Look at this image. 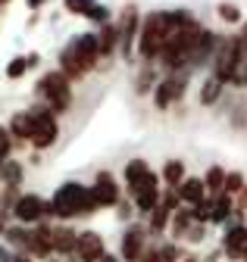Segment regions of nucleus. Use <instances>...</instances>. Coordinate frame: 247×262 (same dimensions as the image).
Instances as JSON below:
<instances>
[{
    "label": "nucleus",
    "mask_w": 247,
    "mask_h": 262,
    "mask_svg": "<svg viewBox=\"0 0 247 262\" xmlns=\"http://www.w3.org/2000/svg\"><path fill=\"white\" fill-rule=\"evenodd\" d=\"M50 203H53V215H59V219L91 215V212L97 209V200H94V193H91V187H85V184H78V181L63 184Z\"/></svg>",
    "instance_id": "obj_1"
},
{
    "label": "nucleus",
    "mask_w": 247,
    "mask_h": 262,
    "mask_svg": "<svg viewBox=\"0 0 247 262\" xmlns=\"http://www.w3.org/2000/svg\"><path fill=\"white\" fill-rule=\"evenodd\" d=\"M97 53H100L97 35H78L69 47H63V53H59V62H63V75L78 78V75H85L88 69H94Z\"/></svg>",
    "instance_id": "obj_2"
},
{
    "label": "nucleus",
    "mask_w": 247,
    "mask_h": 262,
    "mask_svg": "<svg viewBox=\"0 0 247 262\" xmlns=\"http://www.w3.org/2000/svg\"><path fill=\"white\" fill-rule=\"evenodd\" d=\"M172 35V19L169 13H150L144 22H141V38H138V47H141V56L150 59V56H160L166 41Z\"/></svg>",
    "instance_id": "obj_3"
},
{
    "label": "nucleus",
    "mask_w": 247,
    "mask_h": 262,
    "mask_svg": "<svg viewBox=\"0 0 247 262\" xmlns=\"http://www.w3.org/2000/svg\"><path fill=\"white\" fill-rule=\"evenodd\" d=\"M38 88H41L44 100H47V106H50L53 113L69 110V103H72V88H69V78H66L63 72H47V75L38 81Z\"/></svg>",
    "instance_id": "obj_4"
},
{
    "label": "nucleus",
    "mask_w": 247,
    "mask_h": 262,
    "mask_svg": "<svg viewBox=\"0 0 247 262\" xmlns=\"http://www.w3.org/2000/svg\"><path fill=\"white\" fill-rule=\"evenodd\" d=\"M241 56H244V44H241V38H229V41H222L219 53H216V78H219V81L235 78L238 66H241Z\"/></svg>",
    "instance_id": "obj_5"
},
{
    "label": "nucleus",
    "mask_w": 247,
    "mask_h": 262,
    "mask_svg": "<svg viewBox=\"0 0 247 262\" xmlns=\"http://www.w3.org/2000/svg\"><path fill=\"white\" fill-rule=\"evenodd\" d=\"M32 113V122H35V135H32V144L38 147V150H44V147H50L53 141H56V122H53V116H47V113H41V110H28Z\"/></svg>",
    "instance_id": "obj_6"
},
{
    "label": "nucleus",
    "mask_w": 247,
    "mask_h": 262,
    "mask_svg": "<svg viewBox=\"0 0 247 262\" xmlns=\"http://www.w3.org/2000/svg\"><path fill=\"white\" fill-rule=\"evenodd\" d=\"M44 212H47V203L41 200L38 193H25V196H19V200H16V206H13V215H16L22 225H28V222H38Z\"/></svg>",
    "instance_id": "obj_7"
},
{
    "label": "nucleus",
    "mask_w": 247,
    "mask_h": 262,
    "mask_svg": "<svg viewBox=\"0 0 247 262\" xmlns=\"http://www.w3.org/2000/svg\"><path fill=\"white\" fill-rule=\"evenodd\" d=\"M91 193H94L97 206H116V203H119V187H116V181H113L110 172H100V175H97Z\"/></svg>",
    "instance_id": "obj_8"
},
{
    "label": "nucleus",
    "mask_w": 247,
    "mask_h": 262,
    "mask_svg": "<svg viewBox=\"0 0 247 262\" xmlns=\"http://www.w3.org/2000/svg\"><path fill=\"white\" fill-rule=\"evenodd\" d=\"M78 259L81 262H100L107 253H104V241H100V234L97 231H85V234H78Z\"/></svg>",
    "instance_id": "obj_9"
},
{
    "label": "nucleus",
    "mask_w": 247,
    "mask_h": 262,
    "mask_svg": "<svg viewBox=\"0 0 247 262\" xmlns=\"http://www.w3.org/2000/svg\"><path fill=\"white\" fill-rule=\"evenodd\" d=\"M135 203H138V209L141 212H153V209H157L160 206V190H157V175H147L144 178V184L135 190Z\"/></svg>",
    "instance_id": "obj_10"
},
{
    "label": "nucleus",
    "mask_w": 247,
    "mask_h": 262,
    "mask_svg": "<svg viewBox=\"0 0 247 262\" xmlns=\"http://www.w3.org/2000/svg\"><path fill=\"white\" fill-rule=\"evenodd\" d=\"M181 91H184V78H166V81L157 88V97H153V100H157L160 110H169L178 97H181Z\"/></svg>",
    "instance_id": "obj_11"
},
{
    "label": "nucleus",
    "mask_w": 247,
    "mask_h": 262,
    "mask_svg": "<svg viewBox=\"0 0 247 262\" xmlns=\"http://www.w3.org/2000/svg\"><path fill=\"white\" fill-rule=\"evenodd\" d=\"M141 256H144V231L141 228H129V234L122 237V259L138 262Z\"/></svg>",
    "instance_id": "obj_12"
},
{
    "label": "nucleus",
    "mask_w": 247,
    "mask_h": 262,
    "mask_svg": "<svg viewBox=\"0 0 247 262\" xmlns=\"http://www.w3.org/2000/svg\"><path fill=\"white\" fill-rule=\"evenodd\" d=\"M135 28H138V10L129 7L126 16H122V25H119V41H122V53H132V41H135Z\"/></svg>",
    "instance_id": "obj_13"
},
{
    "label": "nucleus",
    "mask_w": 247,
    "mask_h": 262,
    "mask_svg": "<svg viewBox=\"0 0 247 262\" xmlns=\"http://www.w3.org/2000/svg\"><path fill=\"white\" fill-rule=\"evenodd\" d=\"M178 196H181L184 203H191V206H200L203 196H207V184L200 178H184L181 187H178Z\"/></svg>",
    "instance_id": "obj_14"
},
{
    "label": "nucleus",
    "mask_w": 247,
    "mask_h": 262,
    "mask_svg": "<svg viewBox=\"0 0 247 262\" xmlns=\"http://www.w3.org/2000/svg\"><path fill=\"white\" fill-rule=\"evenodd\" d=\"M28 250L35 256H50L53 253V228L41 225L38 231H32V241H28Z\"/></svg>",
    "instance_id": "obj_15"
},
{
    "label": "nucleus",
    "mask_w": 247,
    "mask_h": 262,
    "mask_svg": "<svg viewBox=\"0 0 247 262\" xmlns=\"http://www.w3.org/2000/svg\"><path fill=\"white\" fill-rule=\"evenodd\" d=\"M10 135L19 138V141H32L35 135V122H32V113H16L13 122H10Z\"/></svg>",
    "instance_id": "obj_16"
},
{
    "label": "nucleus",
    "mask_w": 247,
    "mask_h": 262,
    "mask_svg": "<svg viewBox=\"0 0 247 262\" xmlns=\"http://www.w3.org/2000/svg\"><path fill=\"white\" fill-rule=\"evenodd\" d=\"M247 250V225H238L225 234V253L229 256H244Z\"/></svg>",
    "instance_id": "obj_17"
},
{
    "label": "nucleus",
    "mask_w": 247,
    "mask_h": 262,
    "mask_svg": "<svg viewBox=\"0 0 247 262\" xmlns=\"http://www.w3.org/2000/svg\"><path fill=\"white\" fill-rule=\"evenodd\" d=\"M53 250L56 253H72L78 250V234L72 228H53Z\"/></svg>",
    "instance_id": "obj_18"
},
{
    "label": "nucleus",
    "mask_w": 247,
    "mask_h": 262,
    "mask_svg": "<svg viewBox=\"0 0 247 262\" xmlns=\"http://www.w3.org/2000/svg\"><path fill=\"white\" fill-rule=\"evenodd\" d=\"M147 175H150V169H147V162H141V159H132L129 166H126V181L132 184V190H138Z\"/></svg>",
    "instance_id": "obj_19"
},
{
    "label": "nucleus",
    "mask_w": 247,
    "mask_h": 262,
    "mask_svg": "<svg viewBox=\"0 0 247 262\" xmlns=\"http://www.w3.org/2000/svg\"><path fill=\"white\" fill-rule=\"evenodd\" d=\"M163 181H166L169 187H181V181H184V162L169 159L166 166H163Z\"/></svg>",
    "instance_id": "obj_20"
},
{
    "label": "nucleus",
    "mask_w": 247,
    "mask_h": 262,
    "mask_svg": "<svg viewBox=\"0 0 247 262\" xmlns=\"http://www.w3.org/2000/svg\"><path fill=\"white\" fill-rule=\"evenodd\" d=\"M225 172L219 169V166H213L210 172H207V178H203V184H207V190H213V193H222L225 190Z\"/></svg>",
    "instance_id": "obj_21"
},
{
    "label": "nucleus",
    "mask_w": 247,
    "mask_h": 262,
    "mask_svg": "<svg viewBox=\"0 0 247 262\" xmlns=\"http://www.w3.org/2000/svg\"><path fill=\"white\" fill-rule=\"evenodd\" d=\"M219 94H222V81H219V78H210V81L203 84V91H200V103H203V106L216 103V100H219Z\"/></svg>",
    "instance_id": "obj_22"
},
{
    "label": "nucleus",
    "mask_w": 247,
    "mask_h": 262,
    "mask_svg": "<svg viewBox=\"0 0 247 262\" xmlns=\"http://www.w3.org/2000/svg\"><path fill=\"white\" fill-rule=\"evenodd\" d=\"M232 212V200H229V196H216V200H213V209H210V222H222L225 215Z\"/></svg>",
    "instance_id": "obj_23"
},
{
    "label": "nucleus",
    "mask_w": 247,
    "mask_h": 262,
    "mask_svg": "<svg viewBox=\"0 0 247 262\" xmlns=\"http://www.w3.org/2000/svg\"><path fill=\"white\" fill-rule=\"evenodd\" d=\"M0 178H4L10 187H16L22 181V162H4V169H0Z\"/></svg>",
    "instance_id": "obj_24"
},
{
    "label": "nucleus",
    "mask_w": 247,
    "mask_h": 262,
    "mask_svg": "<svg viewBox=\"0 0 247 262\" xmlns=\"http://www.w3.org/2000/svg\"><path fill=\"white\" fill-rule=\"evenodd\" d=\"M175 209L172 206H166V203H160L157 209H153V219H150V228H153V231H163V228H166V222H169V215H172Z\"/></svg>",
    "instance_id": "obj_25"
},
{
    "label": "nucleus",
    "mask_w": 247,
    "mask_h": 262,
    "mask_svg": "<svg viewBox=\"0 0 247 262\" xmlns=\"http://www.w3.org/2000/svg\"><path fill=\"white\" fill-rule=\"evenodd\" d=\"M116 38H119V31L107 25V28L100 31V35H97V44H100V53H107V50H113V47H116Z\"/></svg>",
    "instance_id": "obj_26"
},
{
    "label": "nucleus",
    "mask_w": 247,
    "mask_h": 262,
    "mask_svg": "<svg viewBox=\"0 0 247 262\" xmlns=\"http://www.w3.org/2000/svg\"><path fill=\"white\" fill-rule=\"evenodd\" d=\"M28 66H32V62H28L25 56H16V59H13V62L7 66V75H10V78H22Z\"/></svg>",
    "instance_id": "obj_27"
},
{
    "label": "nucleus",
    "mask_w": 247,
    "mask_h": 262,
    "mask_svg": "<svg viewBox=\"0 0 247 262\" xmlns=\"http://www.w3.org/2000/svg\"><path fill=\"white\" fill-rule=\"evenodd\" d=\"M7 237H10L13 244H19V247H25V250H28V241H32V231H25V228H10V231H7Z\"/></svg>",
    "instance_id": "obj_28"
},
{
    "label": "nucleus",
    "mask_w": 247,
    "mask_h": 262,
    "mask_svg": "<svg viewBox=\"0 0 247 262\" xmlns=\"http://www.w3.org/2000/svg\"><path fill=\"white\" fill-rule=\"evenodd\" d=\"M244 190V175L241 172H229L225 178V193H241Z\"/></svg>",
    "instance_id": "obj_29"
},
{
    "label": "nucleus",
    "mask_w": 247,
    "mask_h": 262,
    "mask_svg": "<svg viewBox=\"0 0 247 262\" xmlns=\"http://www.w3.org/2000/svg\"><path fill=\"white\" fill-rule=\"evenodd\" d=\"M66 10L78 13V16H88L91 10H94V4H91V0H66Z\"/></svg>",
    "instance_id": "obj_30"
},
{
    "label": "nucleus",
    "mask_w": 247,
    "mask_h": 262,
    "mask_svg": "<svg viewBox=\"0 0 247 262\" xmlns=\"http://www.w3.org/2000/svg\"><path fill=\"white\" fill-rule=\"evenodd\" d=\"M219 16H222L225 22H238V19H241V10H238L235 4H219Z\"/></svg>",
    "instance_id": "obj_31"
},
{
    "label": "nucleus",
    "mask_w": 247,
    "mask_h": 262,
    "mask_svg": "<svg viewBox=\"0 0 247 262\" xmlns=\"http://www.w3.org/2000/svg\"><path fill=\"white\" fill-rule=\"evenodd\" d=\"M10 147H13V135H10L7 128H0V159L10 156Z\"/></svg>",
    "instance_id": "obj_32"
},
{
    "label": "nucleus",
    "mask_w": 247,
    "mask_h": 262,
    "mask_svg": "<svg viewBox=\"0 0 247 262\" xmlns=\"http://www.w3.org/2000/svg\"><path fill=\"white\" fill-rule=\"evenodd\" d=\"M153 262H175V247H160L153 253Z\"/></svg>",
    "instance_id": "obj_33"
},
{
    "label": "nucleus",
    "mask_w": 247,
    "mask_h": 262,
    "mask_svg": "<svg viewBox=\"0 0 247 262\" xmlns=\"http://www.w3.org/2000/svg\"><path fill=\"white\" fill-rule=\"evenodd\" d=\"M184 241H203V225H191L184 231Z\"/></svg>",
    "instance_id": "obj_34"
},
{
    "label": "nucleus",
    "mask_w": 247,
    "mask_h": 262,
    "mask_svg": "<svg viewBox=\"0 0 247 262\" xmlns=\"http://www.w3.org/2000/svg\"><path fill=\"white\" fill-rule=\"evenodd\" d=\"M107 13H110L107 7H94V10L88 13V19H94V22H107Z\"/></svg>",
    "instance_id": "obj_35"
},
{
    "label": "nucleus",
    "mask_w": 247,
    "mask_h": 262,
    "mask_svg": "<svg viewBox=\"0 0 247 262\" xmlns=\"http://www.w3.org/2000/svg\"><path fill=\"white\" fill-rule=\"evenodd\" d=\"M0 262H13V259H10V253H7L4 247H0Z\"/></svg>",
    "instance_id": "obj_36"
},
{
    "label": "nucleus",
    "mask_w": 247,
    "mask_h": 262,
    "mask_svg": "<svg viewBox=\"0 0 247 262\" xmlns=\"http://www.w3.org/2000/svg\"><path fill=\"white\" fill-rule=\"evenodd\" d=\"M241 44H244V50H247V25H244V31H241Z\"/></svg>",
    "instance_id": "obj_37"
},
{
    "label": "nucleus",
    "mask_w": 247,
    "mask_h": 262,
    "mask_svg": "<svg viewBox=\"0 0 247 262\" xmlns=\"http://www.w3.org/2000/svg\"><path fill=\"white\" fill-rule=\"evenodd\" d=\"M41 4H44V0H28V7H32V10H38Z\"/></svg>",
    "instance_id": "obj_38"
},
{
    "label": "nucleus",
    "mask_w": 247,
    "mask_h": 262,
    "mask_svg": "<svg viewBox=\"0 0 247 262\" xmlns=\"http://www.w3.org/2000/svg\"><path fill=\"white\" fill-rule=\"evenodd\" d=\"M13 262H32V256H16Z\"/></svg>",
    "instance_id": "obj_39"
},
{
    "label": "nucleus",
    "mask_w": 247,
    "mask_h": 262,
    "mask_svg": "<svg viewBox=\"0 0 247 262\" xmlns=\"http://www.w3.org/2000/svg\"><path fill=\"white\" fill-rule=\"evenodd\" d=\"M244 206H247V190H244V196H241V209H244Z\"/></svg>",
    "instance_id": "obj_40"
},
{
    "label": "nucleus",
    "mask_w": 247,
    "mask_h": 262,
    "mask_svg": "<svg viewBox=\"0 0 247 262\" xmlns=\"http://www.w3.org/2000/svg\"><path fill=\"white\" fill-rule=\"evenodd\" d=\"M100 262H116V256H104V259H100Z\"/></svg>",
    "instance_id": "obj_41"
},
{
    "label": "nucleus",
    "mask_w": 247,
    "mask_h": 262,
    "mask_svg": "<svg viewBox=\"0 0 247 262\" xmlns=\"http://www.w3.org/2000/svg\"><path fill=\"white\" fill-rule=\"evenodd\" d=\"M241 259H244V262H247V250H244V256H241Z\"/></svg>",
    "instance_id": "obj_42"
},
{
    "label": "nucleus",
    "mask_w": 247,
    "mask_h": 262,
    "mask_svg": "<svg viewBox=\"0 0 247 262\" xmlns=\"http://www.w3.org/2000/svg\"><path fill=\"white\" fill-rule=\"evenodd\" d=\"M184 262H197V259H184Z\"/></svg>",
    "instance_id": "obj_43"
},
{
    "label": "nucleus",
    "mask_w": 247,
    "mask_h": 262,
    "mask_svg": "<svg viewBox=\"0 0 247 262\" xmlns=\"http://www.w3.org/2000/svg\"><path fill=\"white\" fill-rule=\"evenodd\" d=\"M244 81H247V72H244Z\"/></svg>",
    "instance_id": "obj_44"
},
{
    "label": "nucleus",
    "mask_w": 247,
    "mask_h": 262,
    "mask_svg": "<svg viewBox=\"0 0 247 262\" xmlns=\"http://www.w3.org/2000/svg\"><path fill=\"white\" fill-rule=\"evenodd\" d=\"M0 4H7V0H0Z\"/></svg>",
    "instance_id": "obj_45"
}]
</instances>
